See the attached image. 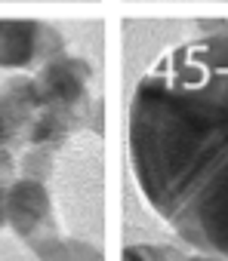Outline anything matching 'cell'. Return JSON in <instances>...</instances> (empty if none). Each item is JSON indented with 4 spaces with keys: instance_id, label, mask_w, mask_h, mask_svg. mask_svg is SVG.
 Segmentation results:
<instances>
[{
    "instance_id": "1",
    "label": "cell",
    "mask_w": 228,
    "mask_h": 261,
    "mask_svg": "<svg viewBox=\"0 0 228 261\" xmlns=\"http://www.w3.org/2000/svg\"><path fill=\"white\" fill-rule=\"evenodd\" d=\"M130 151L148 203L167 221L207 178H228V25L179 43L139 80Z\"/></svg>"
},
{
    "instance_id": "2",
    "label": "cell",
    "mask_w": 228,
    "mask_h": 261,
    "mask_svg": "<svg viewBox=\"0 0 228 261\" xmlns=\"http://www.w3.org/2000/svg\"><path fill=\"white\" fill-rule=\"evenodd\" d=\"M7 227H13L16 237L25 243H34L40 237L59 233L53 218V200L43 185V178L19 175L7 188Z\"/></svg>"
},
{
    "instance_id": "3",
    "label": "cell",
    "mask_w": 228,
    "mask_h": 261,
    "mask_svg": "<svg viewBox=\"0 0 228 261\" xmlns=\"http://www.w3.org/2000/svg\"><path fill=\"white\" fill-rule=\"evenodd\" d=\"M89 80H93L89 65L77 56H68V53L47 59L43 65H37V74H34V83L40 89L43 105L71 111L77 117L89 105Z\"/></svg>"
},
{
    "instance_id": "4",
    "label": "cell",
    "mask_w": 228,
    "mask_h": 261,
    "mask_svg": "<svg viewBox=\"0 0 228 261\" xmlns=\"http://www.w3.org/2000/svg\"><path fill=\"white\" fill-rule=\"evenodd\" d=\"M65 53L62 34L47 22H0V68H34Z\"/></svg>"
},
{
    "instance_id": "5",
    "label": "cell",
    "mask_w": 228,
    "mask_h": 261,
    "mask_svg": "<svg viewBox=\"0 0 228 261\" xmlns=\"http://www.w3.org/2000/svg\"><path fill=\"white\" fill-rule=\"evenodd\" d=\"M28 246L40 261H102V255H99V249L93 243L71 240V237H62V233L40 237V240H34Z\"/></svg>"
},
{
    "instance_id": "6",
    "label": "cell",
    "mask_w": 228,
    "mask_h": 261,
    "mask_svg": "<svg viewBox=\"0 0 228 261\" xmlns=\"http://www.w3.org/2000/svg\"><path fill=\"white\" fill-rule=\"evenodd\" d=\"M179 255V249L173 246H151V243H139V246H130L124 252V261H173Z\"/></svg>"
},
{
    "instance_id": "7",
    "label": "cell",
    "mask_w": 228,
    "mask_h": 261,
    "mask_svg": "<svg viewBox=\"0 0 228 261\" xmlns=\"http://www.w3.org/2000/svg\"><path fill=\"white\" fill-rule=\"evenodd\" d=\"M13 175L0 172V227H7V188H10Z\"/></svg>"
},
{
    "instance_id": "8",
    "label": "cell",
    "mask_w": 228,
    "mask_h": 261,
    "mask_svg": "<svg viewBox=\"0 0 228 261\" xmlns=\"http://www.w3.org/2000/svg\"><path fill=\"white\" fill-rule=\"evenodd\" d=\"M4 145H16L13 142V129H10V120H7V114H4V108H0V148H4Z\"/></svg>"
},
{
    "instance_id": "9",
    "label": "cell",
    "mask_w": 228,
    "mask_h": 261,
    "mask_svg": "<svg viewBox=\"0 0 228 261\" xmlns=\"http://www.w3.org/2000/svg\"><path fill=\"white\" fill-rule=\"evenodd\" d=\"M173 261H228V258H219V255H207V252H203V255H188V252H182V249H179V255H176Z\"/></svg>"
}]
</instances>
